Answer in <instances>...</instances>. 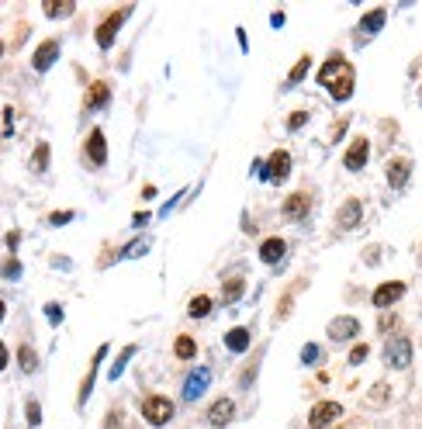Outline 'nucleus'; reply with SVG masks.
Masks as SVG:
<instances>
[{"label":"nucleus","instance_id":"f257e3e1","mask_svg":"<svg viewBox=\"0 0 422 429\" xmlns=\"http://www.w3.org/2000/svg\"><path fill=\"white\" fill-rule=\"evenodd\" d=\"M315 80L332 94V101H350V97H353V87H357V70L346 63L343 55H329V59L322 63Z\"/></svg>","mask_w":422,"mask_h":429},{"label":"nucleus","instance_id":"f03ea898","mask_svg":"<svg viewBox=\"0 0 422 429\" xmlns=\"http://www.w3.org/2000/svg\"><path fill=\"white\" fill-rule=\"evenodd\" d=\"M132 11H135L132 4H125V7H118L114 14H107L104 21L97 25V31H94V38H97V49H101V53H107V49L114 45L118 31H121V25H125V21L132 18Z\"/></svg>","mask_w":422,"mask_h":429},{"label":"nucleus","instance_id":"7ed1b4c3","mask_svg":"<svg viewBox=\"0 0 422 429\" xmlns=\"http://www.w3.org/2000/svg\"><path fill=\"white\" fill-rule=\"evenodd\" d=\"M139 412H142V419H146L149 426H166V423L173 419L177 408H173V402H170L166 395H146Z\"/></svg>","mask_w":422,"mask_h":429},{"label":"nucleus","instance_id":"20e7f679","mask_svg":"<svg viewBox=\"0 0 422 429\" xmlns=\"http://www.w3.org/2000/svg\"><path fill=\"white\" fill-rule=\"evenodd\" d=\"M256 170H260V177H264L266 184H284L291 173V153L288 149H274L266 156V166H256Z\"/></svg>","mask_w":422,"mask_h":429},{"label":"nucleus","instance_id":"39448f33","mask_svg":"<svg viewBox=\"0 0 422 429\" xmlns=\"http://www.w3.org/2000/svg\"><path fill=\"white\" fill-rule=\"evenodd\" d=\"M83 160H87L90 170H101V166L107 163V135H104V129H90L87 142H83Z\"/></svg>","mask_w":422,"mask_h":429},{"label":"nucleus","instance_id":"423d86ee","mask_svg":"<svg viewBox=\"0 0 422 429\" xmlns=\"http://www.w3.org/2000/svg\"><path fill=\"white\" fill-rule=\"evenodd\" d=\"M384 360H388V367H395V371H405V367L412 364V343H409L405 336H395V340H388V347H384Z\"/></svg>","mask_w":422,"mask_h":429},{"label":"nucleus","instance_id":"0eeeda50","mask_svg":"<svg viewBox=\"0 0 422 429\" xmlns=\"http://www.w3.org/2000/svg\"><path fill=\"white\" fill-rule=\"evenodd\" d=\"M340 416H343V405H340V402H315V408L308 412V429L332 426Z\"/></svg>","mask_w":422,"mask_h":429},{"label":"nucleus","instance_id":"6e6552de","mask_svg":"<svg viewBox=\"0 0 422 429\" xmlns=\"http://www.w3.org/2000/svg\"><path fill=\"white\" fill-rule=\"evenodd\" d=\"M308 212H312V197H308L305 190H291L288 197H284V205H281V214H284L288 222H301Z\"/></svg>","mask_w":422,"mask_h":429},{"label":"nucleus","instance_id":"1a4fd4ad","mask_svg":"<svg viewBox=\"0 0 422 429\" xmlns=\"http://www.w3.org/2000/svg\"><path fill=\"white\" fill-rule=\"evenodd\" d=\"M107 104H111V83L90 80L87 94H83V111H104Z\"/></svg>","mask_w":422,"mask_h":429},{"label":"nucleus","instance_id":"9d476101","mask_svg":"<svg viewBox=\"0 0 422 429\" xmlns=\"http://www.w3.org/2000/svg\"><path fill=\"white\" fill-rule=\"evenodd\" d=\"M55 59H59V38H45V42L35 49V55H31V70H35V73H49Z\"/></svg>","mask_w":422,"mask_h":429},{"label":"nucleus","instance_id":"9b49d317","mask_svg":"<svg viewBox=\"0 0 422 429\" xmlns=\"http://www.w3.org/2000/svg\"><path fill=\"white\" fill-rule=\"evenodd\" d=\"M104 357H107V347H97V353L90 357V367H87V374H83V381H80V395H77L80 405L90 398V391H94V381H97V371H101V360H104Z\"/></svg>","mask_w":422,"mask_h":429},{"label":"nucleus","instance_id":"f8f14e48","mask_svg":"<svg viewBox=\"0 0 422 429\" xmlns=\"http://www.w3.org/2000/svg\"><path fill=\"white\" fill-rule=\"evenodd\" d=\"M367 156H370V142L360 135V139L350 142V149H346V156H343V166L350 170V173H357V170H364Z\"/></svg>","mask_w":422,"mask_h":429},{"label":"nucleus","instance_id":"ddd939ff","mask_svg":"<svg viewBox=\"0 0 422 429\" xmlns=\"http://www.w3.org/2000/svg\"><path fill=\"white\" fill-rule=\"evenodd\" d=\"M232 419H236V402H232V398H215V402H211V408H208V423H211V426L225 429Z\"/></svg>","mask_w":422,"mask_h":429},{"label":"nucleus","instance_id":"4468645a","mask_svg":"<svg viewBox=\"0 0 422 429\" xmlns=\"http://www.w3.org/2000/svg\"><path fill=\"white\" fill-rule=\"evenodd\" d=\"M208 381H211L208 367H194V374L184 381V398H187V402H198V398L208 391Z\"/></svg>","mask_w":422,"mask_h":429},{"label":"nucleus","instance_id":"2eb2a0df","mask_svg":"<svg viewBox=\"0 0 422 429\" xmlns=\"http://www.w3.org/2000/svg\"><path fill=\"white\" fill-rule=\"evenodd\" d=\"M360 332V322L353 319V315H340V319L329 322V340L332 343H346V340H353Z\"/></svg>","mask_w":422,"mask_h":429},{"label":"nucleus","instance_id":"dca6fc26","mask_svg":"<svg viewBox=\"0 0 422 429\" xmlns=\"http://www.w3.org/2000/svg\"><path fill=\"white\" fill-rule=\"evenodd\" d=\"M384 173H388V184H391L395 190H401L405 184H409V177H412V163L405 160V156H395V160H388Z\"/></svg>","mask_w":422,"mask_h":429},{"label":"nucleus","instance_id":"f3484780","mask_svg":"<svg viewBox=\"0 0 422 429\" xmlns=\"http://www.w3.org/2000/svg\"><path fill=\"white\" fill-rule=\"evenodd\" d=\"M284 253H288V242L281 239V236H270V239L260 242V260H264L266 267H277L284 260Z\"/></svg>","mask_w":422,"mask_h":429},{"label":"nucleus","instance_id":"a211bd4d","mask_svg":"<svg viewBox=\"0 0 422 429\" xmlns=\"http://www.w3.org/2000/svg\"><path fill=\"white\" fill-rule=\"evenodd\" d=\"M401 295H405V281H388V284H381V288L374 291V305H377V308H391Z\"/></svg>","mask_w":422,"mask_h":429},{"label":"nucleus","instance_id":"6ab92c4d","mask_svg":"<svg viewBox=\"0 0 422 429\" xmlns=\"http://www.w3.org/2000/svg\"><path fill=\"white\" fill-rule=\"evenodd\" d=\"M360 218H364V205H360V197H350L340 214H336V222H340V229H357L360 225Z\"/></svg>","mask_w":422,"mask_h":429},{"label":"nucleus","instance_id":"aec40b11","mask_svg":"<svg viewBox=\"0 0 422 429\" xmlns=\"http://www.w3.org/2000/svg\"><path fill=\"white\" fill-rule=\"evenodd\" d=\"M249 343H253V332H249L246 325H236V329H229V332H225V347L232 349V353H246Z\"/></svg>","mask_w":422,"mask_h":429},{"label":"nucleus","instance_id":"412c9836","mask_svg":"<svg viewBox=\"0 0 422 429\" xmlns=\"http://www.w3.org/2000/svg\"><path fill=\"white\" fill-rule=\"evenodd\" d=\"M384 21H388V11H384V7L367 11V14H364V21H360V35H364V38H367V35H377V31L384 28Z\"/></svg>","mask_w":422,"mask_h":429},{"label":"nucleus","instance_id":"4be33fe9","mask_svg":"<svg viewBox=\"0 0 422 429\" xmlns=\"http://www.w3.org/2000/svg\"><path fill=\"white\" fill-rule=\"evenodd\" d=\"M242 291H246V277H242V273H232V277L222 284V305H236L239 298H242Z\"/></svg>","mask_w":422,"mask_h":429},{"label":"nucleus","instance_id":"5701e85b","mask_svg":"<svg viewBox=\"0 0 422 429\" xmlns=\"http://www.w3.org/2000/svg\"><path fill=\"white\" fill-rule=\"evenodd\" d=\"M173 357H177V360H194V357H198V343H194V336L180 332V336L173 340Z\"/></svg>","mask_w":422,"mask_h":429},{"label":"nucleus","instance_id":"b1692460","mask_svg":"<svg viewBox=\"0 0 422 429\" xmlns=\"http://www.w3.org/2000/svg\"><path fill=\"white\" fill-rule=\"evenodd\" d=\"M73 11H77L73 0H45V4H42V14H45V18H70Z\"/></svg>","mask_w":422,"mask_h":429},{"label":"nucleus","instance_id":"393cba45","mask_svg":"<svg viewBox=\"0 0 422 429\" xmlns=\"http://www.w3.org/2000/svg\"><path fill=\"white\" fill-rule=\"evenodd\" d=\"M211 308H215V301H211L208 295H198V298H190V305H187V315H190V319H208Z\"/></svg>","mask_w":422,"mask_h":429},{"label":"nucleus","instance_id":"a878e982","mask_svg":"<svg viewBox=\"0 0 422 429\" xmlns=\"http://www.w3.org/2000/svg\"><path fill=\"white\" fill-rule=\"evenodd\" d=\"M18 367H21L25 374H35V371H38V353L28 347V343H21V347H18Z\"/></svg>","mask_w":422,"mask_h":429},{"label":"nucleus","instance_id":"bb28decb","mask_svg":"<svg viewBox=\"0 0 422 429\" xmlns=\"http://www.w3.org/2000/svg\"><path fill=\"white\" fill-rule=\"evenodd\" d=\"M308 70H312V55L305 53L301 59H298V63H294V66H291V73H288V80H284V87H294V83H301V77H305Z\"/></svg>","mask_w":422,"mask_h":429},{"label":"nucleus","instance_id":"cd10ccee","mask_svg":"<svg viewBox=\"0 0 422 429\" xmlns=\"http://www.w3.org/2000/svg\"><path fill=\"white\" fill-rule=\"evenodd\" d=\"M49 170V142H38L31 153V173H45Z\"/></svg>","mask_w":422,"mask_h":429},{"label":"nucleus","instance_id":"c85d7f7f","mask_svg":"<svg viewBox=\"0 0 422 429\" xmlns=\"http://www.w3.org/2000/svg\"><path fill=\"white\" fill-rule=\"evenodd\" d=\"M132 357H135V347L121 349V357H118V360H114V367H111V381H114V377H121V371L129 367V360H132Z\"/></svg>","mask_w":422,"mask_h":429},{"label":"nucleus","instance_id":"c756f323","mask_svg":"<svg viewBox=\"0 0 422 429\" xmlns=\"http://www.w3.org/2000/svg\"><path fill=\"white\" fill-rule=\"evenodd\" d=\"M308 111H294V114H288V132H298V129H305L308 125Z\"/></svg>","mask_w":422,"mask_h":429},{"label":"nucleus","instance_id":"7c9ffc66","mask_svg":"<svg viewBox=\"0 0 422 429\" xmlns=\"http://www.w3.org/2000/svg\"><path fill=\"white\" fill-rule=\"evenodd\" d=\"M146 253H149V239H135V242H129V249L121 256H146Z\"/></svg>","mask_w":422,"mask_h":429},{"label":"nucleus","instance_id":"2f4dec72","mask_svg":"<svg viewBox=\"0 0 422 429\" xmlns=\"http://www.w3.org/2000/svg\"><path fill=\"white\" fill-rule=\"evenodd\" d=\"M0 277H7V281H18V277H21V264H18V260H7V264L0 267Z\"/></svg>","mask_w":422,"mask_h":429},{"label":"nucleus","instance_id":"473e14b6","mask_svg":"<svg viewBox=\"0 0 422 429\" xmlns=\"http://www.w3.org/2000/svg\"><path fill=\"white\" fill-rule=\"evenodd\" d=\"M367 353H370L367 343H357V347L350 349V364H353V367H357V364H364V360H367Z\"/></svg>","mask_w":422,"mask_h":429},{"label":"nucleus","instance_id":"72a5a7b5","mask_svg":"<svg viewBox=\"0 0 422 429\" xmlns=\"http://www.w3.org/2000/svg\"><path fill=\"white\" fill-rule=\"evenodd\" d=\"M291 305H294V295L288 291V295L281 298V308L274 312V319H277V322H284V319H288V315H291Z\"/></svg>","mask_w":422,"mask_h":429},{"label":"nucleus","instance_id":"f704fd0d","mask_svg":"<svg viewBox=\"0 0 422 429\" xmlns=\"http://www.w3.org/2000/svg\"><path fill=\"white\" fill-rule=\"evenodd\" d=\"M25 416H28V426H38V423H42V412H38V402H35V398L25 405Z\"/></svg>","mask_w":422,"mask_h":429},{"label":"nucleus","instance_id":"c9c22d12","mask_svg":"<svg viewBox=\"0 0 422 429\" xmlns=\"http://www.w3.org/2000/svg\"><path fill=\"white\" fill-rule=\"evenodd\" d=\"M318 353H322V349H318L315 343H308V347L301 349V364H315V360H318Z\"/></svg>","mask_w":422,"mask_h":429},{"label":"nucleus","instance_id":"e433bc0d","mask_svg":"<svg viewBox=\"0 0 422 429\" xmlns=\"http://www.w3.org/2000/svg\"><path fill=\"white\" fill-rule=\"evenodd\" d=\"M388 395H391V391H388V384H377V388L370 391V402H384Z\"/></svg>","mask_w":422,"mask_h":429},{"label":"nucleus","instance_id":"4c0bfd02","mask_svg":"<svg viewBox=\"0 0 422 429\" xmlns=\"http://www.w3.org/2000/svg\"><path fill=\"white\" fill-rule=\"evenodd\" d=\"M395 325H398L395 315H381V322H377V329H381V332H391Z\"/></svg>","mask_w":422,"mask_h":429},{"label":"nucleus","instance_id":"58836bf2","mask_svg":"<svg viewBox=\"0 0 422 429\" xmlns=\"http://www.w3.org/2000/svg\"><path fill=\"white\" fill-rule=\"evenodd\" d=\"M149 218H153L149 212H135L132 214V225H135V229H146V225H149Z\"/></svg>","mask_w":422,"mask_h":429},{"label":"nucleus","instance_id":"ea45409f","mask_svg":"<svg viewBox=\"0 0 422 429\" xmlns=\"http://www.w3.org/2000/svg\"><path fill=\"white\" fill-rule=\"evenodd\" d=\"M70 218H73V212H53V214H49V222H53V225H66Z\"/></svg>","mask_w":422,"mask_h":429},{"label":"nucleus","instance_id":"a19ab883","mask_svg":"<svg viewBox=\"0 0 422 429\" xmlns=\"http://www.w3.org/2000/svg\"><path fill=\"white\" fill-rule=\"evenodd\" d=\"M45 315H49V322H63V308L59 305H45Z\"/></svg>","mask_w":422,"mask_h":429},{"label":"nucleus","instance_id":"79ce46f5","mask_svg":"<svg viewBox=\"0 0 422 429\" xmlns=\"http://www.w3.org/2000/svg\"><path fill=\"white\" fill-rule=\"evenodd\" d=\"M18 242H21V232H18V229L7 232V249H18Z\"/></svg>","mask_w":422,"mask_h":429},{"label":"nucleus","instance_id":"37998d69","mask_svg":"<svg viewBox=\"0 0 422 429\" xmlns=\"http://www.w3.org/2000/svg\"><path fill=\"white\" fill-rule=\"evenodd\" d=\"M346 125H350V121H340V125H336V129H332V135H329V139H332V142H336V139H343V132H346Z\"/></svg>","mask_w":422,"mask_h":429},{"label":"nucleus","instance_id":"c03bdc74","mask_svg":"<svg viewBox=\"0 0 422 429\" xmlns=\"http://www.w3.org/2000/svg\"><path fill=\"white\" fill-rule=\"evenodd\" d=\"M7 364H11V353H7V347L0 343V371H7Z\"/></svg>","mask_w":422,"mask_h":429},{"label":"nucleus","instance_id":"a18cd8bd","mask_svg":"<svg viewBox=\"0 0 422 429\" xmlns=\"http://www.w3.org/2000/svg\"><path fill=\"white\" fill-rule=\"evenodd\" d=\"M4 315H7V305H4V298H0V322H4Z\"/></svg>","mask_w":422,"mask_h":429},{"label":"nucleus","instance_id":"49530a36","mask_svg":"<svg viewBox=\"0 0 422 429\" xmlns=\"http://www.w3.org/2000/svg\"><path fill=\"white\" fill-rule=\"evenodd\" d=\"M0 55H4V42H0Z\"/></svg>","mask_w":422,"mask_h":429},{"label":"nucleus","instance_id":"de8ad7c7","mask_svg":"<svg viewBox=\"0 0 422 429\" xmlns=\"http://www.w3.org/2000/svg\"><path fill=\"white\" fill-rule=\"evenodd\" d=\"M343 429H346V426H343Z\"/></svg>","mask_w":422,"mask_h":429}]
</instances>
